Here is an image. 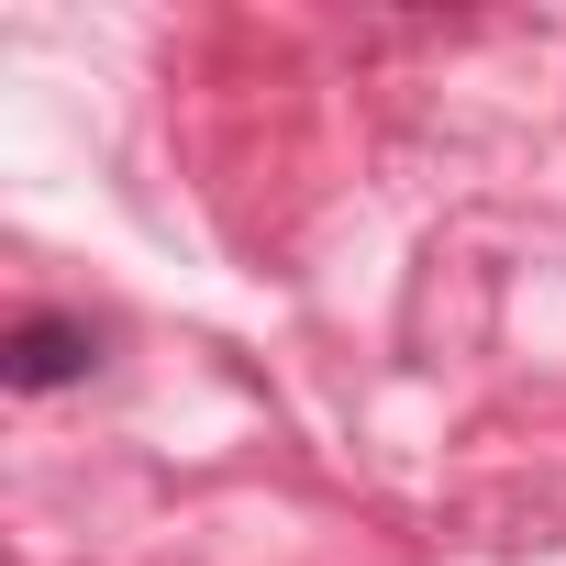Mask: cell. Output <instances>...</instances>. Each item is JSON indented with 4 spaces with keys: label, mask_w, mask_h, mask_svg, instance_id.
<instances>
[{
    "label": "cell",
    "mask_w": 566,
    "mask_h": 566,
    "mask_svg": "<svg viewBox=\"0 0 566 566\" xmlns=\"http://www.w3.org/2000/svg\"><path fill=\"white\" fill-rule=\"evenodd\" d=\"M0 378H12V400H56V389L101 378V323L90 312H23L0 334Z\"/></svg>",
    "instance_id": "obj_1"
}]
</instances>
